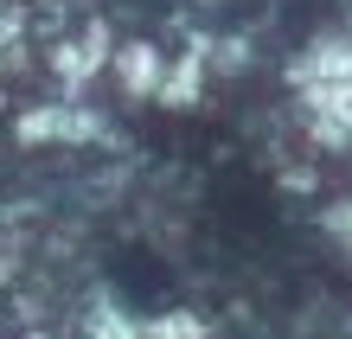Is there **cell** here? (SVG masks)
<instances>
[{"label":"cell","instance_id":"cell-3","mask_svg":"<svg viewBox=\"0 0 352 339\" xmlns=\"http://www.w3.org/2000/svg\"><path fill=\"white\" fill-rule=\"evenodd\" d=\"M102 52H109V26H102V19H90V26H84V39H65V45H58V58H52L58 83H65V90L90 83V77L102 71Z\"/></svg>","mask_w":352,"mask_h":339},{"label":"cell","instance_id":"cell-4","mask_svg":"<svg viewBox=\"0 0 352 339\" xmlns=\"http://www.w3.org/2000/svg\"><path fill=\"white\" fill-rule=\"evenodd\" d=\"M116 77H122V90H135V96L160 90V52L154 45H122L116 52Z\"/></svg>","mask_w":352,"mask_h":339},{"label":"cell","instance_id":"cell-2","mask_svg":"<svg viewBox=\"0 0 352 339\" xmlns=\"http://www.w3.org/2000/svg\"><path fill=\"white\" fill-rule=\"evenodd\" d=\"M102 122L77 102H45V109L19 116V141H96Z\"/></svg>","mask_w":352,"mask_h":339},{"label":"cell","instance_id":"cell-6","mask_svg":"<svg viewBox=\"0 0 352 339\" xmlns=\"http://www.w3.org/2000/svg\"><path fill=\"white\" fill-rule=\"evenodd\" d=\"M160 96H167L173 109H179V102H192V96H199V52L186 58V65H179L173 77H160Z\"/></svg>","mask_w":352,"mask_h":339},{"label":"cell","instance_id":"cell-8","mask_svg":"<svg viewBox=\"0 0 352 339\" xmlns=\"http://www.w3.org/2000/svg\"><path fill=\"white\" fill-rule=\"evenodd\" d=\"M327 230H333V237H340V243L352 250V199H346V205H333V211H327Z\"/></svg>","mask_w":352,"mask_h":339},{"label":"cell","instance_id":"cell-7","mask_svg":"<svg viewBox=\"0 0 352 339\" xmlns=\"http://www.w3.org/2000/svg\"><path fill=\"white\" fill-rule=\"evenodd\" d=\"M148 339H205V320H192V314H167V320H154Z\"/></svg>","mask_w":352,"mask_h":339},{"label":"cell","instance_id":"cell-1","mask_svg":"<svg viewBox=\"0 0 352 339\" xmlns=\"http://www.w3.org/2000/svg\"><path fill=\"white\" fill-rule=\"evenodd\" d=\"M295 96L307 116V135L320 147H346L352 141V45L320 39L295 65Z\"/></svg>","mask_w":352,"mask_h":339},{"label":"cell","instance_id":"cell-5","mask_svg":"<svg viewBox=\"0 0 352 339\" xmlns=\"http://www.w3.org/2000/svg\"><path fill=\"white\" fill-rule=\"evenodd\" d=\"M84 339H135V320H129V314H116V307H90Z\"/></svg>","mask_w":352,"mask_h":339}]
</instances>
